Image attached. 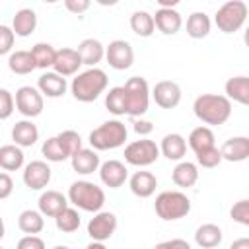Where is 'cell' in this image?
<instances>
[{
  "instance_id": "cell-1",
  "label": "cell",
  "mask_w": 249,
  "mask_h": 249,
  "mask_svg": "<svg viewBox=\"0 0 249 249\" xmlns=\"http://www.w3.org/2000/svg\"><path fill=\"white\" fill-rule=\"evenodd\" d=\"M195 117L204 124L218 126L224 124L231 117V101L226 95L218 93H202L193 103Z\"/></svg>"
},
{
  "instance_id": "cell-2",
  "label": "cell",
  "mask_w": 249,
  "mask_h": 249,
  "mask_svg": "<svg viewBox=\"0 0 249 249\" xmlns=\"http://www.w3.org/2000/svg\"><path fill=\"white\" fill-rule=\"evenodd\" d=\"M107 84H109V78L101 68H88L76 74V78L70 84V89L74 99L82 103H91L107 89Z\"/></svg>"
},
{
  "instance_id": "cell-3",
  "label": "cell",
  "mask_w": 249,
  "mask_h": 249,
  "mask_svg": "<svg viewBox=\"0 0 249 249\" xmlns=\"http://www.w3.org/2000/svg\"><path fill=\"white\" fill-rule=\"evenodd\" d=\"M68 202H72L76 208L80 210H86V212H99L105 204V193L101 187H97L95 183L91 181H86V179H80V181H74L70 187H68Z\"/></svg>"
},
{
  "instance_id": "cell-4",
  "label": "cell",
  "mask_w": 249,
  "mask_h": 249,
  "mask_svg": "<svg viewBox=\"0 0 249 249\" xmlns=\"http://www.w3.org/2000/svg\"><path fill=\"white\" fill-rule=\"evenodd\" d=\"M126 136H128V130H126L124 123H121L119 119H111L89 132V146L95 152L115 150L124 144Z\"/></svg>"
},
{
  "instance_id": "cell-5",
  "label": "cell",
  "mask_w": 249,
  "mask_h": 249,
  "mask_svg": "<svg viewBox=\"0 0 249 249\" xmlns=\"http://www.w3.org/2000/svg\"><path fill=\"white\" fill-rule=\"evenodd\" d=\"M154 210L165 222L181 220L191 212V200L181 191H163L156 196Z\"/></svg>"
},
{
  "instance_id": "cell-6",
  "label": "cell",
  "mask_w": 249,
  "mask_h": 249,
  "mask_svg": "<svg viewBox=\"0 0 249 249\" xmlns=\"http://www.w3.org/2000/svg\"><path fill=\"white\" fill-rule=\"evenodd\" d=\"M124 95H126V115L132 119H140L150 105V86L146 78L142 76H132L126 80Z\"/></svg>"
},
{
  "instance_id": "cell-7",
  "label": "cell",
  "mask_w": 249,
  "mask_h": 249,
  "mask_svg": "<svg viewBox=\"0 0 249 249\" xmlns=\"http://www.w3.org/2000/svg\"><path fill=\"white\" fill-rule=\"evenodd\" d=\"M247 4L243 0H230L222 4L214 16V23L222 33H235L247 19Z\"/></svg>"
},
{
  "instance_id": "cell-8",
  "label": "cell",
  "mask_w": 249,
  "mask_h": 249,
  "mask_svg": "<svg viewBox=\"0 0 249 249\" xmlns=\"http://www.w3.org/2000/svg\"><path fill=\"white\" fill-rule=\"evenodd\" d=\"M158 158H160V148L154 140H148V138L134 140L124 148V161L128 165L146 167V165L156 163Z\"/></svg>"
},
{
  "instance_id": "cell-9",
  "label": "cell",
  "mask_w": 249,
  "mask_h": 249,
  "mask_svg": "<svg viewBox=\"0 0 249 249\" xmlns=\"http://www.w3.org/2000/svg\"><path fill=\"white\" fill-rule=\"evenodd\" d=\"M14 103H16V109L27 117V119H33V117H39L43 113V107H45V99L41 95V91L33 86H21L18 88L16 91V97H14Z\"/></svg>"
},
{
  "instance_id": "cell-10",
  "label": "cell",
  "mask_w": 249,
  "mask_h": 249,
  "mask_svg": "<svg viewBox=\"0 0 249 249\" xmlns=\"http://www.w3.org/2000/svg\"><path fill=\"white\" fill-rule=\"evenodd\" d=\"M105 58L107 64L115 70H126L134 62V51L128 41L124 39H115L105 47Z\"/></svg>"
},
{
  "instance_id": "cell-11",
  "label": "cell",
  "mask_w": 249,
  "mask_h": 249,
  "mask_svg": "<svg viewBox=\"0 0 249 249\" xmlns=\"http://www.w3.org/2000/svg\"><path fill=\"white\" fill-rule=\"evenodd\" d=\"M115 230H117V216L113 212H107V210L95 212L93 218L88 222V235L99 243L111 239Z\"/></svg>"
},
{
  "instance_id": "cell-12",
  "label": "cell",
  "mask_w": 249,
  "mask_h": 249,
  "mask_svg": "<svg viewBox=\"0 0 249 249\" xmlns=\"http://www.w3.org/2000/svg\"><path fill=\"white\" fill-rule=\"evenodd\" d=\"M150 95H152V99L156 101L158 107H161V109H173L181 101V88H179L177 82L161 80V82H158L152 88Z\"/></svg>"
},
{
  "instance_id": "cell-13",
  "label": "cell",
  "mask_w": 249,
  "mask_h": 249,
  "mask_svg": "<svg viewBox=\"0 0 249 249\" xmlns=\"http://www.w3.org/2000/svg\"><path fill=\"white\" fill-rule=\"evenodd\" d=\"M51 175H53V171H51L49 163L41 161V160H33L23 167V183L31 191L45 189L51 181Z\"/></svg>"
},
{
  "instance_id": "cell-14",
  "label": "cell",
  "mask_w": 249,
  "mask_h": 249,
  "mask_svg": "<svg viewBox=\"0 0 249 249\" xmlns=\"http://www.w3.org/2000/svg\"><path fill=\"white\" fill-rule=\"evenodd\" d=\"M99 177L101 183L109 189H119L124 185V181L128 179V169L123 161L119 160H107L105 163L99 165Z\"/></svg>"
},
{
  "instance_id": "cell-15",
  "label": "cell",
  "mask_w": 249,
  "mask_h": 249,
  "mask_svg": "<svg viewBox=\"0 0 249 249\" xmlns=\"http://www.w3.org/2000/svg\"><path fill=\"white\" fill-rule=\"evenodd\" d=\"M80 66H82V60H80V54H78L76 49L64 47V49H58L56 51L53 72H56L58 76L66 78V76H74L80 70Z\"/></svg>"
},
{
  "instance_id": "cell-16",
  "label": "cell",
  "mask_w": 249,
  "mask_h": 249,
  "mask_svg": "<svg viewBox=\"0 0 249 249\" xmlns=\"http://www.w3.org/2000/svg\"><path fill=\"white\" fill-rule=\"evenodd\" d=\"M220 156H222V160L231 161V163L245 161L249 158V138L247 136H231V138H228L220 148Z\"/></svg>"
},
{
  "instance_id": "cell-17",
  "label": "cell",
  "mask_w": 249,
  "mask_h": 249,
  "mask_svg": "<svg viewBox=\"0 0 249 249\" xmlns=\"http://www.w3.org/2000/svg\"><path fill=\"white\" fill-rule=\"evenodd\" d=\"M66 78L58 76L56 72H45L39 76L37 80V89L41 91V95L45 97H51V99H56V97H62L66 93Z\"/></svg>"
},
{
  "instance_id": "cell-18",
  "label": "cell",
  "mask_w": 249,
  "mask_h": 249,
  "mask_svg": "<svg viewBox=\"0 0 249 249\" xmlns=\"http://www.w3.org/2000/svg\"><path fill=\"white\" fill-rule=\"evenodd\" d=\"M39 212L49 218H56L64 208H68V198L58 191H45L41 193L39 200Z\"/></svg>"
},
{
  "instance_id": "cell-19",
  "label": "cell",
  "mask_w": 249,
  "mask_h": 249,
  "mask_svg": "<svg viewBox=\"0 0 249 249\" xmlns=\"http://www.w3.org/2000/svg\"><path fill=\"white\" fill-rule=\"evenodd\" d=\"M78 54H80V60L82 64L89 66V68H97V64L105 58V47L101 45V41L89 37V39H84L80 45H78Z\"/></svg>"
},
{
  "instance_id": "cell-20",
  "label": "cell",
  "mask_w": 249,
  "mask_h": 249,
  "mask_svg": "<svg viewBox=\"0 0 249 249\" xmlns=\"http://www.w3.org/2000/svg\"><path fill=\"white\" fill-rule=\"evenodd\" d=\"M158 148H160V154L169 161H181L183 156L187 154V140L179 132H171L161 138V144Z\"/></svg>"
},
{
  "instance_id": "cell-21",
  "label": "cell",
  "mask_w": 249,
  "mask_h": 249,
  "mask_svg": "<svg viewBox=\"0 0 249 249\" xmlns=\"http://www.w3.org/2000/svg\"><path fill=\"white\" fill-rule=\"evenodd\" d=\"M12 140L19 148H31L39 140V128L33 124L31 119L18 121L12 128Z\"/></svg>"
},
{
  "instance_id": "cell-22",
  "label": "cell",
  "mask_w": 249,
  "mask_h": 249,
  "mask_svg": "<svg viewBox=\"0 0 249 249\" xmlns=\"http://www.w3.org/2000/svg\"><path fill=\"white\" fill-rule=\"evenodd\" d=\"M154 18V25L163 33V35H175L181 25H183V19H181V14L175 10V8H169V10H163V8H158L156 16Z\"/></svg>"
},
{
  "instance_id": "cell-23",
  "label": "cell",
  "mask_w": 249,
  "mask_h": 249,
  "mask_svg": "<svg viewBox=\"0 0 249 249\" xmlns=\"http://www.w3.org/2000/svg\"><path fill=\"white\" fill-rule=\"evenodd\" d=\"M70 161H72V169L80 175H89V173L97 171L99 165H101L97 152L91 150V148H82L80 152H76L70 158Z\"/></svg>"
},
{
  "instance_id": "cell-24",
  "label": "cell",
  "mask_w": 249,
  "mask_h": 249,
  "mask_svg": "<svg viewBox=\"0 0 249 249\" xmlns=\"http://www.w3.org/2000/svg\"><path fill=\"white\" fill-rule=\"evenodd\" d=\"M128 187L132 191V195L140 196V198H148L156 193L158 187V179L154 173L150 171H136L130 179H128Z\"/></svg>"
},
{
  "instance_id": "cell-25",
  "label": "cell",
  "mask_w": 249,
  "mask_h": 249,
  "mask_svg": "<svg viewBox=\"0 0 249 249\" xmlns=\"http://www.w3.org/2000/svg\"><path fill=\"white\" fill-rule=\"evenodd\" d=\"M37 27V14L31 8H21L14 14L12 31L18 37H29Z\"/></svg>"
},
{
  "instance_id": "cell-26",
  "label": "cell",
  "mask_w": 249,
  "mask_h": 249,
  "mask_svg": "<svg viewBox=\"0 0 249 249\" xmlns=\"http://www.w3.org/2000/svg\"><path fill=\"white\" fill-rule=\"evenodd\" d=\"M226 97L230 101H237L241 105H249V78L247 76H233L224 86Z\"/></svg>"
},
{
  "instance_id": "cell-27",
  "label": "cell",
  "mask_w": 249,
  "mask_h": 249,
  "mask_svg": "<svg viewBox=\"0 0 249 249\" xmlns=\"http://www.w3.org/2000/svg\"><path fill=\"white\" fill-rule=\"evenodd\" d=\"M222 237H224L222 228L216 226V224H202L195 231V241L202 249H214V247H218L222 243Z\"/></svg>"
},
{
  "instance_id": "cell-28",
  "label": "cell",
  "mask_w": 249,
  "mask_h": 249,
  "mask_svg": "<svg viewBox=\"0 0 249 249\" xmlns=\"http://www.w3.org/2000/svg\"><path fill=\"white\" fill-rule=\"evenodd\" d=\"M171 179H173V183H175L177 187L189 189V187H193V185L198 181V167H196L193 161H179V163L173 167Z\"/></svg>"
},
{
  "instance_id": "cell-29",
  "label": "cell",
  "mask_w": 249,
  "mask_h": 249,
  "mask_svg": "<svg viewBox=\"0 0 249 249\" xmlns=\"http://www.w3.org/2000/svg\"><path fill=\"white\" fill-rule=\"evenodd\" d=\"M25 156L23 150L16 144H6L0 148V167L4 171H18L23 167Z\"/></svg>"
},
{
  "instance_id": "cell-30",
  "label": "cell",
  "mask_w": 249,
  "mask_h": 249,
  "mask_svg": "<svg viewBox=\"0 0 249 249\" xmlns=\"http://www.w3.org/2000/svg\"><path fill=\"white\" fill-rule=\"evenodd\" d=\"M210 18L204 12H193L187 18V35L191 39H204L210 33Z\"/></svg>"
},
{
  "instance_id": "cell-31",
  "label": "cell",
  "mask_w": 249,
  "mask_h": 249,
  "mask_svg": "<svg viewBox=\"0 0 249 249\" xmlns=\"http://www.w3.org/2000/svg\"><path fill=\"white\" fill-rule=\"evenodd\" d=\"M18 228H19L23 233H27V235H35V233L43 231V228H45V218H43V214H41L39 210L27 208V210H23V212L18 216Z\"/></svg>"
},
{
  "instance_id": "cell-32",
  "label": "cell",
  "mask_w": 249,
  "mask_h": 249,
  "mask_svg": "<svg viewBox=\"0 0 249 249\" xmlns=\"http://www.w3.org/2000/svg\"><path fill=\"white\" fill-rule=\"evenodd\" d=\"M8 68L14 74L25 76V74H31L37 66L31 56V51H16V53H10V56H8Z\"/></svg>"
},
{
  "instance_id": "cell-33",
  "label": "cell",
  "mask_w": 249,
  "mask_h": 249,
  "mask_svg": "<svg viewBox=\"0 0 249 249\" xmlns=\"http://www.w3.org/2000/svg\"><path fill=\"white\" fill-rule=\"evenodd\" d=\"M187 140H189L187 142L189 148L196 154V152H202V150L214 146V132H212L210 126H196V128L191 130V134H189Z\"/></svg>"
},
{
  "instance_id": "cell-34",
  "label": "cell",
  "mask_w": 249,
  "mask_h": 249,
  "mask_svg": "<svg viewBox=\"0 0 249 249\" xmlns=\"http://www.w3.org/2000/svg\"><path fill=\"white\" fill-rule=\"evenodd\" d=\"M130 29H132L138 37H152L154 31H156L152 14H148L146 10L134 12V14L130 16Z\"/></svg>"
},
{
  "instance_id": "cell-35",
  "label": "cell",
  "mask_w": 249,
  "mask_h": 249,
  "mask_svg": "<svg viewBox=\"0 0 249 249\" xmlns=\"http://www.w3.org/2000/svg\"><path fill=\"white\" fill-rule=\"evenodd\" d=\"M31 56H33L37 68L47 70V68H53V64H54L56 49L51 43H37L31 47Z\"/></svg>"
},
{
  "instance_id": "cell-36",
  "label": "cell",
  "mask_w": 249,
  "mask_h": 249,
  "mask_svg": "<svg viewBox=\"0 0 249 249\" xmlns=\"http://www.w3.org/2000/svg\"><path fill=\"white\" fill-rule=\"evenodd\" d=\"M105 107L115 117L126 115V95H124L123 86H115V88L109 89V93L105 95Z\"/></svg>"
},
{
  "instance_id": "cell-37",
  "label": "cell",
  "mask_w": 249,
  "mask_h": 249,
  "mask_svg": "<svg viewBox=\"0 0 249 249\" xmlns=\"http://www.w3.org/2000/svg\"><path fill=\"white\" fill-rule=\"evenodd\" d=\"M54 224H56V228H58L62 233H72V231H76V230L80 228L82 220H80L78 210L68 206V208H64V210L54 218Z\"/></svg>"
},
{
  "instance_id": "cell-38",
  "label": "cell",
  "mask_w": 249,
  "mask_h": 249,
  "mask_svg": "<svg viewBox=\"0 0 249 249\" xmlns=\"http://www.w3.org/2000/svg\"><path fill=\"white\" fill-rule=\"evenodd\" d=\"M41 152H43V156H45L47 161H54V163H58V161L68 160V154L62 150V146H60V142H58L56 136L47 138V140L43 142V146H41Z\"/></svg>"
},
{
  "instance_id": "cell-39",
  "label": "cell",
  "mask_w": 249,
  "mask_h": 249,
  "mask_svg": "<svg viewBox=\"0 0 249 249\" xmlns=\"http://www.w3.org/2000/svg\"><path fill=\"white\" fill-rule=\"evenodd\" d=\"M56 138H58L62 150L68 154V158H72L76 152L82 150V138L76 130H62L60 134H56Z\"/></svg>"
},
{
  "instance_id": "cell-40",
  "label": "cell",
  "mask_w": 249,
  "mask_h": 249,
  "mask_svg": "<svg viewBox=\"0 0 249 249\" xmlns=\"http://www.w3.org/2000/svg\"><path fill=\"white\" fill-rule=\"evenodd\" d=\"M195 156H196V163L202 165V167H206V169H212V167L220 165V161H222L220 148H216V146L206 148V150H202V152H196Z\"/></svg>"
},
{
  "instance_id": "cell-41",
  "label": "cell",
  "mask_w": 249,
  "mask_h": 249,
  "mask_svg": "<svg viewBox=\"0 0 249 249\" xmlns=\"http://www.w3.org/2000/svg\"><path fill=\"white\" fill-rule=\"evenodd\" d=\"M230 216H231L233 222H237V224H241V226H249V200H247V198L237 200V202L231 206Z\"/></svg>"
},
{
  "instance_id": "cell-42",
  "label": "cell",
  "mask_w": 249,
  "mask_h": 249,
  "mask_svg": "<svg viewBox=\"0 0 249 249\" xmlns=\"http://www.w3.org/2000/svg\"><path fill=\"white\" fill-rule=\"evenodd\" d=\"M14 107H16L14 95L6 88H0V121L10 119L12 113H14Z\"/></svg>"
},
{
  "instance_id": "cell-43",
  "label": "cell",
  "mask_w": 249,
  "mask_h": 249,
  "mask_svg": "<svg viewBox=\"0 0 249 249\" xmlns=\"http://www.w3.org/2000/svg\"><path fill=\"white\" fill-rule=\"evenodd\" d=\"M14 41H16V35H14V31H12V27L0 25V56L12 53Z\"/></svg>"
},
{
  "instance_id": "cell-44",
  "label": "cell",
  "mask_w": 249,
  "mask_h": 249,
  "mask_svg": "<svg viewBox=\"0 0 249 249\" xmlns=\"http://www.w3.org/2000/svg\"><path fill=\"white\" fill-rule=\"evenodd\" d=\"M16 249H47V247H45V241L39 235H25L18 241Z\"/></svg>"
},
{
  "instance_id": "cell-45",
  "label": "cell",
  "mask_w": 249,
  "mask_h": 249,
  "mask_svg": "<svg viewBox=\"0 0 249 249\" xmlns=\"http://www.w3.org/2000/svg\"><path fill=\"white\" fill-rule=\"evenodd\" d=\"M12 191H14V181H12L10 173L0 171V200L8 198L12 195Z\"/></svg>"
},
{
  "instance_id": "cell-46",
  "label": "cell",
  "mask_w": 249,
  "mask_h": 249,
  "mask_svg": "<svg viewBox=\"0 0 249 249\" xmlns=\"http://www.w3.org/2000/svg\"><path fill=\"white\" fill-rule=\"evenodd\" d=\"M89 0H64V8L72 14H84L86 10H89Z\"/></svg>"
},
{
  "instance_id": "cell-47",
  "label": "cell",
  "mask_w": 249,
  "mask_h": 249,
  "mask_svg": "<svg viewBox=\"0 0 249 249\" xmlns=\"http://www.w3.org/2000/svg\"><path fill=\"white\" fill-rule=\"evenodd\" d=\"M154 249H193L185 239L181 237H175V239H167V241H161L158 243Z\"/></svg>"
},
{
  "instance_id": "cell-48",
  "label": "cell",
  "mask_w": 249,
  "mask_h": 249,
  "mask_svg": "<svg viewBox=\"0 0 249 249\" xmlns=\"http://www.w3.org/2000/svg\"><path fill=\"white\" fill-rule=\"evenodd\" d=\"M132 126H134V132H136L138 136H148V134L154 130L152 121H146V119H134V121H132Z\"/></svg>"
},
{
  "instance_id": "cell-49",
  "label": "cell",
  "mask_w": 249,
  "mask_h": 249,
  "mask_svg": "<svg viewBox=\"0 0 249 249\" xmlns=\"http://www.w3.org/2000/svg\"><path fill=\"white\" fill-rule=\"evenodd\" d=\"M230 249H249V237H239V239H235V241L230 245Z\"/></svg>"
},
{
  "instance_id": "cell-50",
  "label": "cell",
  "mask_w": 249,
  "mask_h": 249,
  "mask_svg": "<svg viewBox=\"0 0 249 249\" xmlns=\"http://www.w3.org/2000/svg\"><path fill=\"white\" fill-rule=\"evenodd\" d=\"M158 4H160V8L169 10V8H175V6H177V0H160Z\"/></svg>"
},
{
  "instance_id": "cell-51",
  "label": "cell",
  "mask_w": 249,
  "mask_h": 249,
  "mask_svg": "<svg viewBox=\"0 0 249 249\" xmlns=\"http://www.w3.org/2000/svg\"><path fill=\"white\" fill-rule=\"evenodd\" d=\"M86 249H107V247H105L103 243H99V241H91V243H89Z\"/></svg>"
},
{
  "instance_id": "cell-52",
  "label": "cell",
  "mask_w": 249,
  "mask_h": 249,
  "mask_svg": "<svg viewBox=\"0 0 249 249\" xmlns=\"http://www.w3.org/2000/svg\"><path fill=\"white\" fill-rule=\"evenodd\" d=\"M6 235V226H4V220H2V216H0V239Z\"/></svg>"
},
{
  "instance_id": "cell-53",
  "label": "cell",
  "mask_w": 249,
  "mask_h": 249,
  "mask_svg": "<svg viewBox=\"0 0 249 249\" xmlns=\"http://www.w3.org/2000/svg\"><path fill=\"white\" fill-rule=\"evenodd\" d=\"M53 249H70L68 245H56V247H53Z\"/></svg>"
},
{
  "instance_id": "cell-54",
  "label": "cell",
  "mask_w": 249,
  "mask_h": 249,
  "mask_svg": "<svg viewBox=\"0 0 249 249\" xmlns=\"http://www.w3.org/2000/svg\"><path fill=\"white\" fill-rule=\"evenodd\" d=\"M0 249H2V247H0Z\"/></svg>"
}]
</instances>
